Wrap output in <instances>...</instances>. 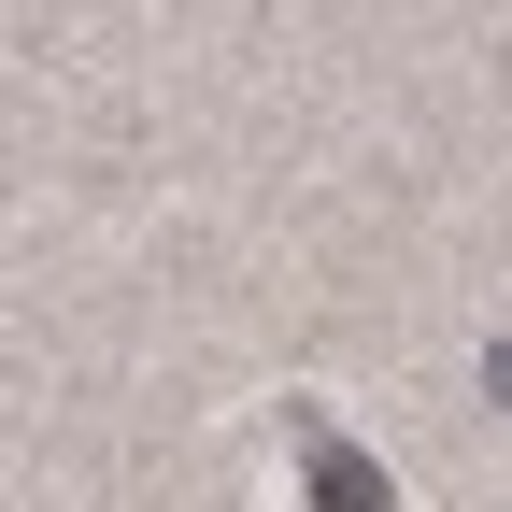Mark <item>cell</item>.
<instances>
[{
    "instance_id": "6da1fadb",
    "label": "cell",
    "mask_w": 512,
    "mask_h": 512,
    "mask_svg": "<svg viewBox=\"0 0 512 512\" xmlns=\"http://www.w3.org/2000/svg\"><path fill=\"white\" fill-rule=\"evenodd\" d=\"M299 470H313V512H399V484H384L328 413H299Z\"/></svg>"
},
{
    "instance_id": "7a4b0ae2",
    "label": "cell",
    "mask_w": 512,
    "mask_h": 512,
    "mask_svg": "<svg viewBox=\"0 0 512 512\" xmlns=\"http://www.w3.org/2000/svg\"><path fill=\"white\" fill-rule=\"evenodd\" d=\"M484 399H498V413H512V342H498V356H484Z\"/></svg>"
}]
</instances>
